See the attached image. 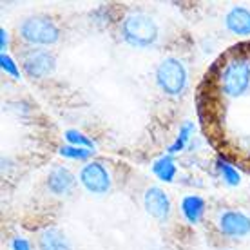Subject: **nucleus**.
Instances as JSON below:
<instances>
[{"label":"nucleus","instance_id":"f257e3e1","mask_svg":"<svg viewBox=\"0 0 250 250\" xmlns=\"http://www.w3.org/2000/svg\"><path fill=\"white\" fill-rule=\"evenodd\" d=\"M120 33H122L125 44H129L131 47H138V49H145V47L154 45L158 37H160L156 20L149 15H145V13L127 15L122 20Z\"/></svg>","mask_w":250,"mask_h":250},{"label":"nucleus","instance_id":"f03ea898","mask_svg":"<svg viewBox=\"0 0 250 250\" xmlns=\"http://www.w3.org/2000/svg\"><path fill=\"white\" fill-rule=\"evenodd\" d=\"M20 38L33 47H49L60 40V27L45 15H35L22 20L19 25Z\"/></svg>","mask_w":250,"mask_h":250},{"label":"nucleus","instance_id":"7ed1b4c3","mask_svg":"<svg viewBox=\"0 0 250 250\" xmlns=\"http://www.w3.org/2000/svg\"><path fill=\"white\" fill-rule=\"evenodd\" d=\"M221 93L229 98H239L250 89V62L247 57H234L219 73Z\"/></svg>","mask_w":250,"mask_h":250},{"label":"nucleus","instance_id":"20e7f679","mask_svg":"<svg viewBox=\"0 0 250 250\" xmlns=\"http://www.w3.org/2000/svg\"><path fill=\"white\" fill-rule=\"evenodd\" d=\"M188 82V73L185 63L180 58L169 57L162 60L156 67V83L167 96L183 94Z\"/></svg>","mask_w":250,"mask_h":250},{"label":"nucleus","instance_id":"39448f33","mask_svg":"<svg viewBox=\"0 0 250 250\" xmlns=\"http://www.w3.org/2000/svg\"><path fill=\"white\" fill-rule=\"evenodd\" d=\"M82 187L87 192L96 194V196H104L111 190L113 187V180L107 167L102 162H89L82 167L80 174H78Z\"/></svg>","mask_w":250,"mask_h":250},{"label":"nucleus","instance_id":"423d86ee","mask_svg":"<svg viewBox=\"0 0 250 250\" xmlns=\"http://www.w3.org/2000/svg\"><path fill=\"white\" fill-rule=\"evenodd\" d=\"M57 67V58L55 55L47 49H29L22 58V69H24L25 76H29L33 80H42L55 71Z\"/></svg>","mask_w":250,"mask_h":250},{"label":"nucleus","instance_id":"0eeeda50","mask_svg":"<svg viewBox=\"0 0 250 250\" xmlns=\"http://www.w3.org/2000/svg\"><path fill=\"white\" fill-rule=\"evenodd\" d=\"M144 207L150 218L158 219V221H167L170 212H172V203H170L169 194L158 185H152L145 190Z\"/></svg>","mask_w":250,"mask_h":250},{"label":"nucleus","instance_id":"6e6552de","mask_svg":"<svg viewBox=\"0 0 250 250\" xmlns=\"http://www.w3.org/2000/svg\"><path fill=\"white\" fill-rule=\"evenodd\" d=\"M218 230L225 238H245L250 234V216L241 210H225L218 219Z\"/></svg>","mask_w":250,"mask_h":250},{"label":"nucleus","instance_id":"1a4fd4ad","mask_svg":"<svg viewBox=\"0 0 250 250\" xmlns=\"http://www.w3.org/2000/svg\"><path fill=\"white\" fill-rule=\"evenodd\" d=\"M75 174L67 167H63V165H55L49 170V174H47V188L55 196H65V194H69L73 190V187H75Z\"/></svg>","mask_w":250,"mask_h":250},{"label":"nucleus","instance_id":"9d476101","mask_svg":"<svg viewBox=\"0 0 250 250\" xmlns=\"http://www.w3.org/2000/svg\"><path fill=\"white\" fill-rule=\"evenodd\" d=\"M225 27L232 35L250 37V9L241 6L232 7L225 15Z\"/></svg>","mask_w":250,"mask_h":250},{"label":"nucleus","instance_id":"9b49d317","mask_svg":"<svg viewBox=\"0 0 250 250\" xmlns=\"http://www.w3.org/2000/svg\"><path fill=\"white\" fill-rule=\"evenodd\" d=\"M38 250H71V241L60 229L49 227L38 236Z\"/></svg>","mask_w":250,"mask_h":250},{"label":"nucleus","instance_id":"f8f14e48","mask_svg":"<svg viewBox=\"0 0 250 250\" xmlns=\"http://www.w3.org/2000/svg\"><path fill=\"white\" fill-rule=\"evenodd\" d=\"M182 214L183 218L187 219V223L190 225H196V223H200L203 216H205V210H207V203L205 200L198 196V194H188L182 200Z\"/></svg>","mask_w":250,"mask_h":250},{"label":"nucleus","instance_id":"ddd939ff","mask_svg":"<svg viewBox=\"0 0 250 250\" xmlns=\"http://www.w3.org/2000/svg\"><path fill=\"white\" fill-rule=\"evenodd\" d=\"M150 170H152V174L156 176L160 182L172 183L174 182L176 174H178V165H176L174 156H170V154H163V156H160L158 160L152 162Z\"/></svg>","mask_w":250,"mask_h":250},{"label":"nucleus","instance_id":"4468645a","mask_svg":"<svg viewBox=\"0 0 250 250\" xmlns=\"http://www.w3.org/2000/svg\"><path fill=\"white\" fill-rule=\"evenodd\" d=\"M194 129H196V127H194V122H185V124L180 127V132H178L176 140L169 145L167 154L174 156L178 152H182V150L187 147L188 142H190V138H192V134H194Z\"/></svg>","mask_w":250,"mask_h":250},{"label":"nucleus","instance_id":"2eb2a0df","mask_svg":"<svg viewBox=\"0 0 250 250\" xmlns=\"http://www.w3.org/2000/svg\"><path fill=\"white\" fill-rule=\"evenodd\" d=\"M216 167L219 170V176H221V180L229 185V187H238L239 183H241V176H239L238 169L229 163L225 158H218V162H216Z\"/></svg>","mask_w":250,"mask_h":250},{"label":"nucleus","instance_id":"dca6fc26","mask_svg":"<svg viewBox=\"0 0 250 250\" xmlns=\"http://www.w3.org/2000/svg\"><path fill=\"white\" fill-rule=\"evenodd\" d=\"M63 138H65L67 145H73V147H82V149H91V150L96 149L93 140L87 134L78 131V129H67V131L63 132Z\"/></svg>","mask_w":250,"mask_h":250},{"label":"nucleus","instance_id":"f3484780","mask_svg":"<svg viewBox=\"0 0 250 250\" xmlns=\"http://www.w3.org/2000/svg\"><path fill=\"white\" fill-rule=\"evenodd\" d=\"M58 152H60V156H63V158H69V160H80V162L89 160V158L94 154V150L82 149V147H73V145H62V147L58 149Z\"/></svg>","mask_w":250,"mask_h":250},{"label":"nucleus","instance_id":"a211bd4d","mask_svg":"<svg viewBox=\"0 0 250 250\" xmlns=\"http://www.w3.org/2000/svg\"><path fill=\"white\" fill-rule=\"evenodd\" d=\"M0 67H2V71H4L6 75L13 76V78H17V80L20 78L19 63L15 62L7 53H2V55H0Z\"/></svg>","mask_w":250,"mask_h":250},{"label":"nucleus","instance_id":"6ab92c4d","mask_svg":"<svg viewBox=\"0 0 250 250\" xmlns=\"http://www.w3.org/2000/svg\"><path fill=\"white\" fill-rule=\"evenodd\" d=\"M11 250H31V245L22 236H15L11 239Z\"/></svg>","mask_w":250,"mask_h":250},{"label":"nucleus","instance_id":"aec40b11","mask_svg":"<svg viewBox=\"0 0 250 250\" xmlns=\"http://www.w3.org/2000/svg\"><path fill=\"white\" fill-rule=\"evenodd\" d=\"M7 47H9V33L2 27V29H0V51L6 53Z\"/></svg>","mask_w":250,"mask_h":250}]
</instances>
